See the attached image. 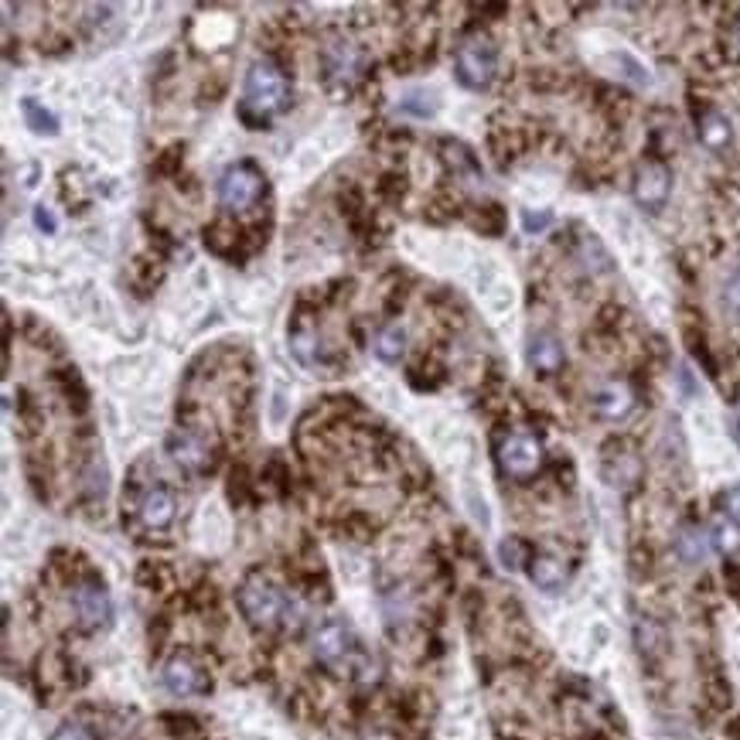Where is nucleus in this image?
<instances>
[{"mask_svg": "<svg viewBox=\"0 0 740 740\" xmlns=\"http://www.w3.org/2000/svg\"><path fill=\"white\" fill-rule=\"evenodd\" d=\"M174 512H178V505H174L171 488L154 485V488H147V492L140 495L137 515H140V522H144L147 529H168L174 522Z\"/></svg>", "mask_w": 740, "mask_h": 740, "instance_id": "nucleus-12", "label": "nucleus"}, {"mask_svg": "<svg viewBox=\"0 0 740 740\" xmlns=\"http://www.w3.org/2000/svg\"><path fill=\"white\" fill-rule=\"evenodd\" d=\"M52 382H55V389L62 393V399L72 406V410H76V413L89 410V389H86V382H82V376L76 369H58L52 376Z\"/></svg>", "mask_w": 740, "mask_h": 740, "instance_id": "nucleus-15", "label": "nucleus"}, {"mask_svg": "<svg viewBox=\"0 0 740 740\" xmlns=\"http://www.w3.org/2000/svg\"><path fill=\"white\" fill-rule=\"evenodd\" d=\"M72 608H76L79 625L86 631H99L113 621V601L106 587L96 584V580H86V584L72 590Z\"/></svg>", "mask_w": 740, "mask_h": 740, "instance_id": "nucleus-9", "label": "nucleus"}, {"mask_svg": "<svg viewBox=\"0 0 740 740\" xmlns=\"http://www.w3.org/2000/svg\"><path fill=\"white\" fill-rule=\"evenodd\" d=\"M529 362L536 372H556L563 365V348L553 338H539V342L529 345Z\"/></svg>", "mask_w": 740, "mask_h": 740, "instance_id": "nucleus-20", "label": "nucleus"}, {"mask_svg": "<svg viewBox=\"0 0 740 740\" xmlns=\"http://www.w3.org/2000/svg\"><path fill=\"white\" fill-rule=\"evenodd\" d=\"M35 226L45 232V236H55L58 232V219L52 215V209H45V205H38L35 209Z\"/></svg>", "mask_w": 740, "mask_h": 740, "instance_id": "nucleus-32", "label": "nucleus"}, {"mask_svg": "<svg viewBox=\"0 0 740 740\" xmlns=\"http://www.w3.org/2000/svg\"><path fill=\"white\" fill-rule=\"evenodd\" d=\"M18 420H21V427H28V430H38V423H41V406L31 399V393H18Z\"/></svg>", "mask_w": 740, "mask_h": 740, "instance_id": "nucleus-25", "label": "nucleus"}, {"mask_svg": "<svg viewBox=\"0 0 740 740\" xmlns=\"http://www.w3.org/2000/svg\"><path fill=\"white\" fill-rule=\"evenodd\" d=\"M706 543H710V536H703V532H696V529H686L683 536H679V556H683L686 563H700L706 556Z\"/></svg>", "mask_w": 740, "mask_h": 740, "instance_id": "nucleus-23", "label": "nucleus"}, {"mask_svg": "<svg viewBox=\"0 0 740 740\" xmlns=\"http://www.w3.org/2000/svg\"><path fill=\"white\" fill-rule=\"evenodd\" d=\"M21 113H24V123H28L35 133H41V137H55V133H58V116L52 110H45L35 96L21 99Z\"/></svg>", "mask_w": 740, "mask_h": 740, "instance_id": "nucleus-18", "label": "nucleus"}, {"mask_svg": "<svg viewBox=\"0 0 740 740\" xmlns=\"http://www.w3.org/2000/svg\"><path fill=\"white\" fill-rule=\"evenodd\" d=\"M727 304L740 311V270H734V277L727 280Z\"/></svg>", "mask_w": 740, "mask_h": 740, "instance_id": "nucleus-34", "label": "nucleus"}, {"mask_svg": "<svg viewBox=\"0 0 740 740\" xmlns=\"http://www.w3.org/2000/svg\"><path fill=\"white\" fill-rule=\"evenodd\" d=\"M700 137H703V144L710 147V151H723V147L730 144V123H727V116H720L717 110L706 113L703 116V127H700Z\"/></svg>", "mask_w": 740, "mask_h": 740, "instance_id": "nucleus-21", "label": "nucleus"}, {"mask_svg": "<svg viewBox=\"0 0 740 740\" xmlns=\"http://www.w3.org/2000/svg\"><path fill=\"white\" fill-rule=\"evenodd\" d=\"M406 352V328L403 324H386L376 335V355L382 362H399Z\"/></svg>", "mask_w": 740, "mask_h": 740, "instance_id": "nucleus-19", "label": "nucleus"}, {"mask_svg": "<svg viewBox=\"0 0 740 740\" xmlns=\"http://www.w3.org/2000/svg\"><path fill=\"white\" fill-rule=\"evenodd\" d=\"M290 106V79L284 65L273 58H260L249 65L246 89L236 106V116L246 130H270L273 116H280Z\"/></svg>", "mask_w": 740, "mask_h": 740, "instance_id": "nucleus-1", "label": "nucleus"}, {"mask_svg": "<svg viewBox=\"0 0 740 740\" xmlns=\"http://www.w3.org/2000/svg\"><path fill=\"white\" fill-rule=\"evenodd\" d=\"M423 99H430L427 93H413V96H406L403 103H399V110L403 113H417V116H430L437 110V103H423Z\"/></svg>", "mask_w": 740, "mask_h": 740, "instance_id": "nucleus-29", "label": "nucleus"}, {"mask_svg": "<svg viewBox=\"0 0 740 740\" xmlns=\"http://www.w3.org/2000/svg\"><path fill=\"white\" fill-rule=\"evenodd\" d=\"M369 72V55L355 41L331 35L321 48V86L335 99H348L359 89V82Z\"/></svg>", "mask_w": 740, "mask_h": 740, "instance_id": "nucleus-2", "label": "nucleus"}, {"mask_svg": "<svg viewBox=\"0 0 740 740\" xmlns=\"http://www.w3.org/2000/svg\"><path fill=\"white\" fill-rule=\"evenodd\" d=\"M52 740H93V734H89V727H82V723H62L52 734Z\"/></svg>", "mask_w": 740, "mask_h": 740, "instance_id": "nucleus-31", "label": "nucleus"}, {"mask_svg": "<svg viewBox=\"0 0 740 740\" xmlns=\"http://www.w3.org/2000/svg\"><path fill=\"white\" fill-rule=\"evenodd\" d=\"M601 69L611 72L614 79L628 82V86L635 89H648L652 86V72L645 69V62L638 55H631L628 48H614V52H608L601 58Z\"/></svg>", "mask_w": 740, "mask_h": 740, "instance_id": "nucleus-13", "label": "nucleus"}, {"mask_svg": "<svg viewBox=\"0 0 740 740\" xmlns=\"http://www.w3.org/2000/svg\"><path fill=\"white\" fill-rule=\"evenodd\" d=\"M164 686H168V693L174 696H198V693H209V679H205V672L198 669L195 659L191 655H171L168 665H164Z\"/></svg>", "mask_w": 740, "mask_h": 740, "instance_id": "nucleus-10", "label": "nucleus"}, {"mask_svg": "<svg viewBox=\"0 0 740 740\" xmlns=\"http://www.w3.org/2000/svg\"><path fill=\"white\" fill-rule=\"evenodd\" d=\"M181 161H185V147H168L161 157H157V174H178L181 171Z\"/></svg>", "mask_w": 740, "mask_h": 740, "instance_id": "nucleus-28", "label": "nucleus"}, {"mask_svg": "<svg viewBox=\"0 0 740 740\" xmlns=\"http://www.w3.org/2000/svg\"><path fill=\"white\" fill-rule=\"evenodd\" d=\"M498 464H502V471L509 478L526 481L536 475L539 464H543V447H539V440L529 434H509L505 444L498 447Z\"/></svg>", "mask_w": 740, "mask_h": 740, "instance_id": "nucleus-7", "label": "nucleus"}, {"mask_svg": "<svg viewBox=\"0 0 740 740\" xmlns=\"http://www.w3.org/2000/svg\"><path fill=\"white\" fill-rule=\"evenodd\" d=\"M727 512H730V519L740 522V485L727 492Z\"/></svg>", "mask_w": 740, "mask_h": 740, "instance_id": "nucleus-35", "label": "nucleus"}, {"mask_svg": "<svg viewBox=\"0 0 740 740\" xmlns=\"http://www.w3.org/2000/svg\"><path fill=\"white\" fill-rule=\"evenodd\" d=\"M290 352L297 355L301 365H318L321 362L318 331H314L311 324H294V331H290Z\"/></svg>", "mask_w": 740, "mask_h": 740, "instance_id": "nucleus-16", "label": "nucleus"}, {"mask_svg": "<svg viewBox=\"0 0 740 740\" xmlns=\"http://www.w3.org/2000/svg\"><path fill=\"white\" fill-rule=\"evenodd\" d=\"M168 454H171V461L178 464V468L188 471V475H209L212 464H215L212 444L205 440V434H198V430H191V427L171 430Z\"/></svg>", "mask_w": 740, "mask_h": 740, "instance_id": "nucleus-6", "label": "nucleus"}, {"mask_svg": "<svg viewBox=\"0 0 740 740\" xmlns=\"http://www.w3.org/2000/svg\"><path fill=\"white\" fill-rule=\"evenodd\" d=\"M498 556H502V563L509 570H519L522 563H526V550H522L519 539H502V546H498Z\"/></svg>", "mask_w": 740, "mask_h": 740, "instance_id": "nucleus-27", "label": "nucleus"}, {"mask_svg": "<svg viewBox=\"0 0 740 740\" xmlns=\"http://www.w3.org/2000/svg\"><path fill=\"white\" fill-rule=\"evenodd\" d=\"M594 406H597V413L601 417H608V420H621L625 413L631 410V393H628V386H604L601 393H597V399H594Z\"/></svg>", "mask_w": 740, "mask_h": 740, "instance_id": "nucleus-17", "label": "nucleus"}, {"mask_svg": "<svg viewBox=\"0 0 740 740\" xmlns=\"http://www.w3.org/2000/svg\"><path fill=\"white\" fill-rule=\"evenodd\" d=\"M314 655H318V662L328 665V669H338V665H348L352 659H362L352 631H348L342 621H328V625H321L314 631Z\"/></svg>", "mask_w": 740, "mask_h": 740, "instance_id": "nucleus-8", "label": "nucleus"}, {"mask_svg": "<svg viewBox=\"0 0 740 740\" xmlns=\"http://www.w3.org/2000/svg\"><path fill=\"white\" fill-rule=\"evenodd\" d=\"M246 488H249V475H246L243 464H239V468H232V475H229V495H232V502H243Z\"/></svg>", "mask_w": 740, "mask_h": 740, "instance_id": "nucleus-30", "label": "nucleus"}, {"mask_svg": "<svg viewBox=\"0 0 740 740\" xmlns=\"http://www.w3.org/2000/svg\"><path fill=\"white\" fill-rule=\"evenodd\" d=\"M495 69H498V48L492 38L471 35L461 41V48H457V82L461 86L481 93V89L492 86Z\"/></svg>", "mask_w": 740, "mask_h": 740, "instance_id": "nucleus-4", "label": "nucleus"}, {"mask_svg": "<svg viewBox=\"0 0 740 740\" xmlns=\"http://www.w3.org/2000/svg\"><path fill=\"white\" fill-rule=\"evenodd\" d=\"M266 191V178L263 171L256 168L253 161H236L232 168H226L219 181V202L222 209L229 212H243L249 205H256Z\"/></svg>", "mask_w": 740, "mask_h": 740, "instance_id": "nucleus-5", "label": "nucleus"}, {"mask_svg": "<svg viewBox=\"0 0 740 740\" xmlns=\"http://www.w3.org/2000/svg\"><path fill=\"white\" fill-rule=\"evenodd\" d=\"M710 543L717 553H734L740 546V526L730 519V515H720V519L710 526Z\"/></svg>", "mask_w": 740, "mask_h": 740, "instance_id": "nucleus-22", "label": "nucleus"}, {"mask_svg": "<svg viewBox=\"0 0 740 740\" xmlns=\"http://www.w3.org/2000/svg\"><path fill=\"white\" fill-rule=\"evenodd\" d=\"M290 608V597L280 590L273 580H266L263 573H249V577L239 584V611L253 628L270 631V628H284Z\"/></svg>", "mask_w": 740, "mask_h": 740, "instance_id": "nucleus-3", "label": "nucleus"}, {"mask_svg": "<svg viewBox=\"0 0 740 740\" xmlns=\"http://www.w3.org/2000/svg\"><path fill=\"white\" fill-rule=\"evenodd\" d=\"M550 226H553V212L550 209H539V212L526 209V212H522V229H526L529 236H539V232L550 229Z\"/></svg>", "mask_w": 740, "mask_h": 740, "instance_id": "nucleus-26", "label": "nucleus"}, {"mask_svg": "<svg viewBox=\"0 0 740 740\" xmlns=\"http://www.w3.org/2000/svg\"><path fill=\"white\" fill-rule=\"evenodd\" d=\"M669 188H672V178L665 164L659 161L642 164V171H638V178H635V198L645 209H662L665 198H669Z\"/></svg>", "mask_w": 740, "mask_h": 740, "instance_id": "nucleus-11", "label": "nucleus"}, {"mask_svg": "<svg viewBox=\"0 0 740 740\" xmlns=\"http://www.w3.org/2000/svg\"><path fill=\"white\" fill-rule=\"evenodd\" d=\"M529 577L539 590L556 594V590H563V584H567V567L556 556H536V560H529Z\"/></svg>", "mask_w": 740, "mask_h": 740, "instance_id": "nucleus-14", "label": "nucleus"}, {"mask_svg": "<svg viewBox=\"0 0 740 740\" xmlns=\"http://www.w3.org/2000/svg\"><path fill=\"white\" fill-rule=\"evenodd\" d=\"M379 195L386 198V202H403V195H406V178L403 174H396V171H389V174H382L379 178Z\"/></svg>", "mask_w": 740, "mask_h": 740, "instance_id": "nucleus-24", "label": "nucleus"}, {"mask_svg": "<svg viewBox=\"0 0 740 740\" xmlns=\"http://www.w3.org/2000/svg\"><path fill=\"white\" fill-rule=\"evenodd\" d=\"M734 434H737V440H740V413H737V423H734Z\"/></svg>", "mask_w": 740, "mask_h": 740, "instance_id": "nucleus-36", "label": "nucleus"}, {"mask_svg": "<svg viewBox=\"0 0 740 740\" xmlns=\"http://www.w3.org/2000/svg\"><path fill=\"white\" fill-rule=\"evenodd\" d=\"M164 723H171V734L174 737H188L191 730H195V720H191V717H178V713H168V717H164Z\"/></svg>", "mask_w": 740, "mask_h": 740, "instance_id": "nucleus-33", "label": "nucleus"}]
</instances>
